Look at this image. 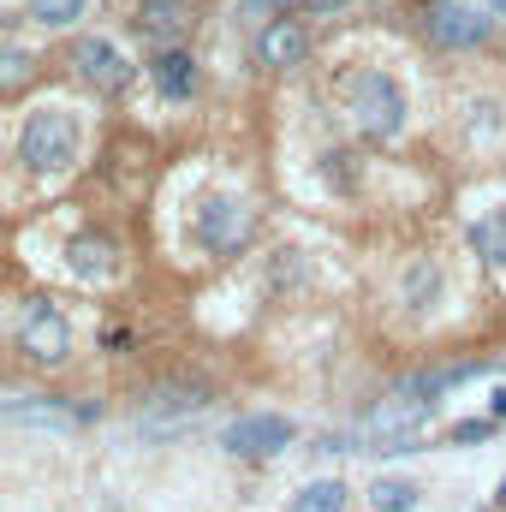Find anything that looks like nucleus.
<instances>
[{"label": "nucleus", "instance_id": "obj_1", "mask_svg": "<svg viewBox=\"0 0 506 512\" xmlns=\"http://www.w3.org/2000/svg\"><path fill=\"white\" fill-rule=\"evenodd\" d=\"M18 161L30 173H60L78 161V120L72 108H36L24 114V131H18Z\"/></svg>", "mask_w": 506, "mask_h": 512}, {"label": "nucleus", "instance_id": "obj_2", "mask_svg": "<svg viewBox=\"0 0 506 512\" xmlns=\"http://www.w3.org/2000/svg\"><path fill=\"white\" fill-rule=\"evenodd\" d=\"M346 108H352V120H358L364 137H399V126H405V96H399V84L387 72H376V66L352 72Z\"/></svg>", "mask_w": 506, "mask_h": 512}, {"label": "nucleus", "instance_id": "obj_3", "mask_svg": "<svg viewBox=\"0 0 506 512\" xmlns=\"http://www.w3.org/2000/svg\"><path fill=\"white\" fill-rule=\"evenodd\" d=\"M18 352L30 364H66L72 358V328H66V316L48 298H30L18 310Z\"/></svg>", "mask_w": 506, "mask_h": 512}, {"label": "nucleus", "instance_id": "obj_4", "mask_svg": "<svg viewBox=\"0 0 506 512\" xmlns=\"http://www.w3.org/2000/svg\"><path fill=\"white\" fill-rule=\"evenodd\" d=\"M66 60H72V72H78V78H84V84H90L96 96H120V90L131 84L126 54H120L114 42H102V36H78Z\"/></svg>", "mask_w": 506, "mask_h": 512}, {"label": "nucleus", "instance_id": "obj_5", "mask_svg": "<svg viewBox=\"0 0 506 512\" xmlns=\"http://www.w3.org/2000/svg\"><path fill=\"white\" fill-rule=\"evenodd\" d=\"M245 239H251V209H245V203H233V197L203 203V215H197V245H203V251L233 256Z\"/></svg>", "mask_w": 506, "mask_h": 512}, {"label": "nucleus", "instance_id": "obj_6", "mask_svg": "<svg viewBox=\"0 0 506 512\" xmlns=\"http://www.w3.org/2000/svg\"><path fill=\"white\" fill-rule=\"evenodd\" d=\"M286 441H292V423H286V417H268V411H262V417H239V423L221 435V447H227L233 459H268V453H280Z\"/></svg>", "mask_w": 506, "mask_h": 512}, {"label": "nucleus", "instance_id": "obj_7", "mask_svg": "<svg viewBox=\"0 0 506 512\" xmlns=\"http://www.w3.org/2000/svg\"><path fill=\"white\" fill-rule=\"evenodd\" d=\"M209 399H203V387H161L155 399H143V435H173V423L167 417H197Z\"/></svg>", "mask_w": 506, "mask_h": 512}, {"label": "nucleus", "instance_id": "obj_8", "mask_svg": "<svg viewBox=\"0 0 506 512\" xmlns=\"http://www.w3.org/2000/svg\"><path fill=\"white\" fill-rule=\"evenodd\" d=\"M429 36L447 42V48H477V42L489 36V18H477V12H465V6H441V12L429 18Z\"/></svg>", "mask_w": 506, "mask_h": 512}, {"label": "nucleus", "instance_id": "obj_9", "mask_svg": "<svg viewBox=\"0 0 506 512\" xmlns=\"http://www.w3.org/2000/svg\"><path fill=\"white\" fill-rule=\"evenodd\" d=\"M304 48H310V36H304V24H292V18H274V24L262 30V42H256L262 66H298Z\"/></svg>", "mask_w": 506, "mask_h": 512}, {"label": "nucleus", "instance_id": "obj_10", "mask_svg": "<svg viewBox=\"0 0 506 512\" xmlns=\"http://www.w3.org/2000/svg\"><path fill=\"white\" fill-rule=\"evenodd\" d=\"M149 72H155V90H161L167 102H185V96L197 90V60H191L185 48H161Z\"/></svg>", "mask_w": 506, "mask_h": 512}, {"label": "nucleus", "instance_id": "obj_11", "mask_svg": "<svg viewBox=\"0 0 506 512\" xmlns=\"http://www.w3.org/2000/svg\"><path fill=\"white\" fill-rule=\"evenodd\" d=\"M6 417L12 423H36V429H78V423H90V411H72L60 399H6Z\"/></svg>", "mask_w": 506, "mask_h": 512}, {"label": "nucleus", "instance_id": "obj_12", "mask_svg": "<svg viewBox=\"0 0 506 512\" xmlns=\"http://www.w3.org/2000/svg\"><path fill=\"white\" fill-rule=\"evenodd\" d=\"M137 24L155 42H167V36H179L191 24V0H137Z\"/></svg>", "mask_w": 506, "mask_h": 512}, {"label": "nucleus", "instance_id": "obj_13", "mask_svg": "<svg viewBox=\"0 0 506 512\" xmlns=\"http://www.w3.org/2000/svg\"><path fill=\"white\" fill-rule=\"evenodd\" d=\"M477 370H489V364L477 358V364H447V370H423V376H411V382L399 387V393H411V399H429V405H435V393H447V387L471 382Z\"/></svg>", "mask_w": 506, "mask_h": 512}, {"label": "nucleus", "instance_id": "obj_14", "mask_svg": "<svg viewBox=\"0 0 506 512\" xmlns=\"http://www.w3.org/2000/svg\"><path fill=\"white\" fill-rule=\"evenodd\" d=\"M108 268H114V245L108 239H78L72 245V274L78 280H108Z\"/></svg>", "mask_w": 506, "mask_h": 512}, {"label": "nucleus", "instance_id": "obj_15", "mask_svg": "<svg viewBox=\"0 0 506 512\" xmlns=\"http://www.w3.org/2000/svg\"><path fill=\"white\" fill-rule=\"evenodd\" d=\"M471 245H477V256H483V262H495V268H501V262H506V209L483 215V221L471 227Z\"/></svg>", "mask_w": 506, "mask_h": 512}, {"label": "nucleus", "instance_id": "obj_16", "mask_svg": "<svg viewBox=\"0 0 506 512\" xmlns=\"http://www.w3.org/2000/svg\"><path fill=\"white\" fill-rule=\"evenodd\" d=\"M292 512H346V489H340V483H310V489L292 501Z\"/></svg>", "mask_w": 506, "mask_h": 512}, {"label": "nucleus", "instance_id": "obj_17", "mask_svg": "<svg viewBox=\"0 0 506 512\" xmlns=\"http://www.w3.org/2000/svg\"><path fill=\"white\" fill-rule=\"evenodd\" d=\"M370 501H376V512H411L417 507V489L411 483H376Z\"/></svg>", "mask_w": 506, "mask_h": 512}, {"label": "nucleus", "instance_id": "obj_18", "mask_svg": "<svg viewBox=\"0 0 506 512\" xmlns=\"http://www.w3.org/2000/svg\"><path fill=\"white\" fill-rule=\"evenodd\" d=\"M84 12V0H30V18L36 24H72Z\"/></svg>", "mask_w": 506, "mask_h": 512}, {"label": "nucleus", "instance_id": "obj_19", "mask_svg": "<svg viewBox=\"0 0 506 512\" xmlns=\"http://www.w3.org/2000/svg\"><path fill=\"white\" fill-rule=\"evenodd\" d=\"M495 435V417H465V423H453V447H471V441H489Z\"/></svg>", "mask_w": 506, "mask_h": 512}, {"label": "nucleus", "instance_id": "obj_20", "mask_svg": "<svg viewBox=\"0 0 506 512\" xmlns=\"http://www.w3.org/2000/svg\"><path fill=\"white\" fill-rule=\"evenodd\" d=\"M298 6H316V12H334V6H346V0H298Z\"/></svg>", "mask_w": 506, "mask_h": 512}, {"label": "nucleus", "instance_id": "obj_21", "mask_svg": "<svg viewBox=\"0 0 506 512\" xmlns=\"http://www.w3.org/2000/svg\"><path fill=\"white\" fill-rule=\"evenodd\" d=\"M495 417H506V387L495 393Z\"/></svg>", "mask_w": 506, "mask_h": 512}, {"label": "nucleus", "instance_id": "obj_22", "mask_svg": "<svg viewBox=\"0 0 506 512\" xmlns=\"http://www.w3.org/2000/svg\"><path fill=\"white\" fill-rule=\"evenodd\" d=\"M495 12H501V18H506V0H495Z\"/></svg>", "mask_w": 506, "mask_h": 512}]
</instances>
